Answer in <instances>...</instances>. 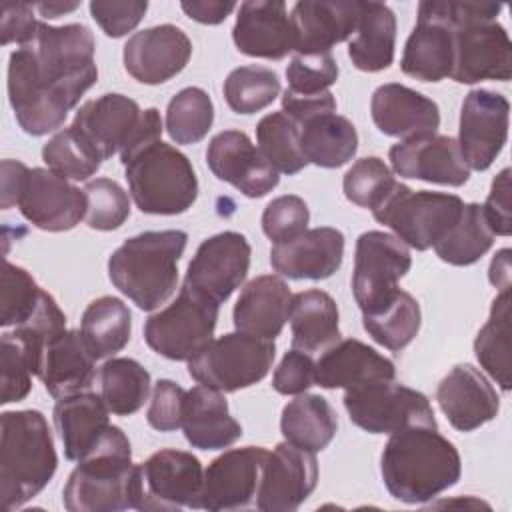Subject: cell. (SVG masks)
<instances>
[{"label":"cell","instance_id":"cell-44","mask_svg":"<svg viewBox=\"0 0 512 512\" xmlns=\"http://www.w3.org/2000/svg\"><path fill=\"white\" fill-rule=\"evenodd\" d=\"M224 100L236 114H256L280 94V78L272 68L248 64L234 68L224 80Z\"/></svg>","mask_w":512,"mask_h":512},{"label":"cell","instance_id":"cell-5","mask_svg":"<svg viewBox=\"0 0 512 512\" xmlns=\"http://www.w3.org/2000/svg\"><path fill=\"white\" fill-rule=\"evenodd\" d=\"M132 448L118 426H110L104 440L70 472L62 504L70 512H118L134 508Z\"/></svg>","mask_w":512,"mask_h":512},{"label":"cell","instance_id":"cell-3","mask_svg":"<svg viewBox=\"0 0 512 512\" xmlns=\"http://www.w3.org/2000/svg\"><path fill=\"white\" fill-rule=\"evenodd\" d=\"M0 430V498L6 510H16L52 480L58 456L48 422L38 410L2 412Z\"/></svg>","mask_w":512,"mask_h":512},{"label":"cell","instance_id":"cell-16","mask_svg":"<svg viewBox=\"0 0 512 512\" xmlns=\"http://www.w3.org/2000/svg\"><path fill=\"white\" fill-rule=\"evenodd\" d=\"M512 76V42L498 20L470 22L454 28V62L450 78L458 84L480 80L506 82Z\"/></svg>","mask_w":512,"mask_h":512},{"label":"cell","instance_id":"cell-59","mask_svg":"<svg viewBox=\"0 0 512 512\" xmlns=\"http://www.w3.org/2000/svg\"><path fill=\"white\" fill-rule=\"evenodd\" d=\"M282 112L302 126L304 122L322 116V114H332L336 112V98L332 92H322V94H296L292 90H284L282 94Z\"/></svg>","mask_w":512,"mask_h":512},{"label":"cell","instance_id":"cell-42","mask_svg":"<svg viewBox=\"0 0 512 512\" xmlns=\"http://www.w3.org/2000/svg\"><path fill=\"white\" fill-rule=\"evenodd\" d=\"M422 322L420 304L404 290L396 298L372 314H362V326L380 346L398 352L406 348L418 334Z\"/></svg>","mask_w":512,"mask_h":512},{"label":"cell","instance_id":"cell-19","mask_svg":"<svg viewBox=\"0 0 512 512\" xmlns=\"http://www.w3.org/2000/svg\"><path fill=\"white\" fill-rule=\"evenodd\" d=\"M206 164L218 180L248 198H262L280 182L278 170L240 130L218 132L206 148Z\"/></svg>","mask_w":512,"mask_h":512},{"label":"cell","instance_id":"cell-61","mask_svg":"<svg viewBox=\"0 0 512 512\" xmlns=\"http://www.w3.org/2000/svg\"><path fill=\"white\" fill-rule=\"evenodd\" d=\"M184 14L200 24H220L224 22L232 10H236V2H218V0H184L180 2Z\"/></svg>","mask_w":512,"mask_h":512},{"label":"cell","instance_id":"cell-60","mask_svg":"<svg viewBox=\"0 0 512 512\" xmlns=\"http://www.w3.org/2000/svg\"><path fill=\"white\" fill-rule=\"evenodd\" d=\"M162 136V118L160 112L156 108H146L142 110V118L136 126V130L132 132L128 144L122 148L120 152V160L122 164H126L130 158H134L140 150H144L146 146L158 142Z\"/></svg>","mask_w":512,"mask_h":512},{"label":"cell","instance_id":"cell-39","mask_svg":"<svg viewBox=\"0 0 512 512\" xmlns=\"http://www.w3.org/2000/svg\"><path fill=\"white\" fill-rule=\"evenodd\" d=\"M510 288L500 290L492 300L490 316L478 330L474 340V354L480 366L496 380V384L508 392L512 388L510 366Z\"/></svg>","mask_w":512,"mask_h":512},{"label":"cell","instance_id":"cell-45","mask_svg":"<svg viewBox=\"0 0 512 512\" xmlns=\"http://www.w3.org/2000/svg\"><path fill=\"white\" fill-rule=\"evenodd\" d=\"M214 122V104L198 86L182 88L166 108V132L176 144L200 142Z\"/></svg>","mask_w":512,"mask_h":512},{"label":"cell","instance_id":"cell-46","mask_svg":"<svg viewBox=\"0 0 512 512\" xmlns=\"http://www.w3.org/2000/svg\"><path fill=\"white\" fill-rule=\"evenodd\" d=\"M64 332H66V314L60 310L52 294L42 290L34 312L20 326H14V332L10 334L20 342V346L24 348L30 360L32 374L38 376L44 350Z\"/></svg>","mask_w":512,"mask_h":512},{"label":"cell","instance_id":"cell-57","mask_svg":"<svg viewBox=\"0 0 512 512\" xmlns=\"http://www.w3.org/2000/svg\"><path fill=\"white\" fill-rule=\"evenodd\" d=\"M34 6L32 4H14L6 2L2 4V16H0V34H2V44H18L26 46L36 38L40 22L34 16Z\"/></svg>","mask_w":512,"mask_h":512},{"label":"cell","instance_id":"cell-25","mask_svg":"<svg viewBox=\"0 0 512 512\" xmlns=\"http://www.w3.org/2000/svg\"><path fill=\"white\" fill-rule=\"evenodd\" d=\"M232 40L246 56L282 60L294 52V28L286 4L280 0L242 2Z\"/></svg>","mask_w":512,"mask_h":512},{"label":"cell","instance_id":"cell-38","mask_svg":"<svg viewBox=\"0 0 512 512\" xmlns=\"http://www.w3.org/2000/svg\"><path fill=\"white\" fill-rule=\"evenodd\" d=\"M80 334L96 360L110 358L130 342L132 314L120 298L100 296L84 308Z\"/></svg>","mask_w":512,"mask_h":512},{"label":"cell","instance_id":"cell-26","mask_svg":"<svg viewBox=\"0 0 512 512\" xmlns=\"http://www.w3.org/2000/svg\"><path fill=\"white\" fill-rule=\"evenodd\" d=\"M362 2L304 0L290 12L296 54L330 52L334 44L348 40L358 26Z\"/></svg>","mask_w":512,"mask_h":512},{"label":"cell","instance_id":"cell-30","mask_svg":"<svg viewBox=\"0 0 512 512\" xmlns=\"http://www.w3.org/2000/svg\"><path fill=\"white\" fill-rule=\"evenodd\" d=\"M290 302V288L280 276H256L242 288L234 304V326L240 332L274 340L288 320Z\"/></svg>","mask_w":512,"mask_h":512},{"label":"cell","instance_id":"cell-34","mask_svg":"<svg viewBox=\"0 0 512 512\" xmlns=\"http://www.w3.org/2000/svg\"><path fill=\"white\" fill-rule=\"evenodd\" d=\"M288 320L292 330V348L308 354L326 350L342 336L338 328V306L324 290L312 288L292 294Z\"/></svg>","mask_w":512,"mask_h":512},{"label":"cell","instance_id":"cell-17","mask_svg":"<svg viewBox=\"0 0 512 512\" xmlns=\"http://www.w3.org/2000/svg\"><path fill=\"white\" fill-rule=\"evenodd\" d=\"M16 206L32 226L66 232L86 216V194L50 168H28Z\"/></svg>","mask_w":512,"mask_h":512},{"label":"cell","instance_id":"cell-53","mask_svg":"<svg viewBox=\"0 0 512 512\" xmlns=\"http://www.w3.org/2000/svg\"><path fill=\"white\" fill-rule=\"evenodd\" d=\"M2 404L20 402L32 390V366L20 346V342L10 334H2Z\"/></svg>","mask_w":512,"mask_h":512},{"label":"cell","instance_id":"cell-7","mask_svg":"<svg viewBox=\"0 0 512 512\" xmlns=\"http://www.w3.org/2000/svg\"><path fill=\"white\" fill-rule=\"evenodd\" d=\"M462 198L446 192H414L396 180L386 198L372 210L374 220L394 230L406 246L416 250L432 248L458 220Z\"/></svg>","mask_w":512,"mask_h":512},{"label":"cell","instance_id":"cell-51","mask_svg":"<svg viewBox=\"0 0 512 512\" xmlns=\"http://www.w3.org/2000/svg\"><path fill=\"white\" fill-rule=\"evenodd\" d=\"M288 90L296 94H322L338 80V64L332 52L294 54L286 66Z\"/></svg>","mask_w":512,"mask_h":512},{"label":"cell","instance_id":"cell-37","mask_svg":"<svg viewBox=\"0 0 512 512\" xmlns=\"http://www.w3.org/2000/svg\"><path fill=\"white\" fill-rule=\"evenodd\" d=\"M300 128V150L308 164L320 168H340L358 150L354 124L332 112L304 122Z\"/></svg>","mask_w":512,"mask_h":512},{"label":"cell","instance_id":"cell-6","mask_svg":"<svg viewBox=\"0 0 512 512\" xmlns=\"http://www.w3.org/2000/svg\"><path fill=\"white\" fill-rule=\"evenodd\" d=\"M124 178L136 208L144 214H182L198 198V178L192 162L162 140L130 158L124 164Z\"/></svg>","mask_w":512,"mask_h":512},{"label":"cell","instance_id":"cell-28","mask_svg":"<svg viewBox=\"0 0 512 512\" xmlns=\"http://www.w3.org/2000/svg\"><path fill=\"white\" fill-rule=\"evenodd\" d=\"M394 378V362L356 338H340L328 346L314 368V382L328 390H350Z\"/></svg>","mask_w":512,"mask_h":512},{"label":"cell","instance_id":"cell-33","mask_svg":"<svg viewBox=\"0 0 512 512\" xmlns=\"http://www.w3.org/2000/svg\"><path fill=\"white\" fill-rule=\"evenodd\" d=\"M94 356L88 352L80 330H66L42 354L38 378L52 398L70 396L90 388Z\"/></svg>","mask_w":512,"mask_h":512},{"label":"cell","instance_id":"cell-41","mask_svg":"<svg viewBox=\"0 0 512 512\" xmlns=\"http://www.w3.org/2000/svg\"><path fill=\"white\" fill-rule=\"evenodd\" d=\"M100 396L116 416L138 412L150 396V372L132 358H110L98 370Z\"/></svg>","mask_w":512,"mask_h":512},{"label":"cell","instance_id":"cell-54","mask_svg":"<svg viewBox=\"0 0 512 512\" xmlns=\"http://www.w3.org/2000/svg\"><path fill=\"white\" fill-rule=\"evenodd\" d=\"M90 16L108 38H122L132 32L148 10L142 0H92L88 4Z\"/></svg>","mask_w":512,"mask_h":512},{"label":"cell","instance_id":"cell-55","mask_svg":"<svg viewBox=\"0 0 512 512\" xmlns=\"http://www.w3.org/2000/svg\"><path fill=\"white\" fill-rule=\"evenodd\" d=\"M186 390L174 380H158L152 390L150 406L146 412V420L154 430L172 432L182 428V412H184Z\"/></svg>","mask_w":512,"mask_h":512},{"label":"cell","instance_id":"cell-40","mask_svg":"<svg viewBox=\"0 0 512 512\" xmlns=\"http://www.w3.org/2000/svg\"><path fill=\"white\" fill-rule=\"evenodd\" d=\"M494 244V232L488 226L482 204L468 202L454 226L432 246L442 262L452 266H470L478 262Z\"/></svg>","mask_w":512,"mask_h":512},{"label":"cell","instance_id":"cell-22","mask_svg":"<svg viewBox=\"0 0 512 512\" xmlns=\"http://www.w3.org/2000/svg\"><path fill=\"white\" fill-rule=\"evenodd\" d=\"M140 118L142 110L136 100L108 92L84 102L74 116L72 128L102 160H108L122 152Z\"/></svg>","mask_w":512,"mask_h":512},{"label":"cell","instance_id":"cell-31","mask_svg":"<svg viewBox=\"0 0 512 512\" xmlns=\"http://www.w3.org/2000/svg\"><path fill=\"white\" fill-rule=\"evenodd\" d=\"M182 430L188 444L198 450H222L242 436V426L230 414L222 392L202 384L186 390Z\"/></svg>","mask_w":512,"mask_h":512},{"label":"cell","instance_id":"cell-9","mask_svg":"<svg viewBox=\"0 0 512 512\" xmlns=\"http://www.w3.org/2000/svg\"><path fill=\"white\" fill-rule=\"evenodd\" d=\"M218 310L220 304L182 286L172 304L146 320L144 340L156 354L188 362L212 342Z\"/></svg>","mask_w":512,"mask_h":512},{"label":"cell","instance_id":"cell-21","mask_svg":"<svg viewBox=\"0 0 512 512\" xmlns=\"http://www.w3.org/2000/svg\"><path fill=\"white\" fill-rule=\"evenodd\" d=\"M392 170L402 178L424 180L442 186H464L470 178L456 138L430 134L396 142L388 150Z\"/></svg>","mask_w":512,"mask_h":512},{"label":"cell","instance_id":"cell-4","mask_svg":"<svg viewBox=\"0 0 512 512\" xmlns=\"http://www.w3.org/2000/svg\"><path fill=\"white\" fill-rule=\"evenodd\" d=\"M186 242L182 230H146L124 240L108 258L110 282L140 310H156L176 290Z\"/></svg>","mask_w":512,"mask_h":512},{"label":"cell","instance_id":"cell-35","mask_svg":"<svg viewBox=\"0 0 512 512\" xmlns=\"http://www.w3.org/2000/svg\"><path fill=\"white\" fill-rule=\"evenodd\" d=\"M396 48V16L380 2H362L360 18L352 40L348 42V56L362 72H380L394 62Z\"/></svg>","mask_w":512,"mask_h":512},{"label":"cell","instance_id":"cell-43","mask_svg":"<svg viewBox=\"0 0 512 512\" xmlns=\"http://www.w3.org/2000/svg\"><path fill=\"white\" fill-rule=\"evenodd\" d=\"M256 142L262 156L282 174H298L308 164L300 150V128L282 110L258 122Z\"/></svg>","mask_w":512,"mask_h":512},{"label":"cell","instance_id":"cell-49","mask_svg":"<svg viewBox=\"0 0 512 512\" xmlns=\"http://www.w3.org/2000/svg\"><path fill=\"white\" fill-rule=\"evenodd\" d=\"M86 224L92 230L110 232L120 228L130 216V200L124 188L110 178H94L84 186Z\"/></svg>","mask_w":512,"mask_h":512},{"label":"cell","instance_id":"cell-13","mask_svg":"<svg viewBox=\"0 0 512 512\" xmlns=\"http://www.w3.org/2000/svg\"><path fill=\"white\" fill-rule=\"evenodd\" d=\"M250 242L244 234L226 230L206 238L192 256L184 286L222 304L246 280L250 268Z\"/></svg>","mask_w":512,"mask_h":512},{"label":"cell","instance_id":"cell-24","mask_svg":"<svg viewBox=\"0 0 512 512\" xmlns=\"http://www.w3.org/2000/svg\"><path fill=\"white\" fill-rule=\"evenodd\" d=\"M344 258V234L338 228L320 226L298 234L292 240L274 244L270 250L272 268L290 280L330 278Z\"/></svg>","mask_w":512,"mask_h":512},{"label":"cell","instance_id":"cell-32","mask_svg":"<svg viewBox=\"0 0 512 512\" xmlns=\"http://www.w3.org/2000/svg\"><path fill=\"white\" fill-rule=\"evenodd\" d=\"M454 62V28L446 22L418 12L414 30L410 32L400 68L406 76L422 82H440L450 78Z\"/></svg>","mask_w":512,"mask_h":512},{"label":"cell","instance_id":"cell-29","mask_svg":"<svg viewBox=\"0 0 512 512\" xmlns=\"http://www.w3.org/2000/svg\"><path fill=\"white\" fill-rule=\"evenodd\" d=\"M108 414L110 410L96 392L84 390L56 400L54 424L68 460L80 462L96 450L112 426Z\"/></svg>","mask_w":512,"mask_h":512},{"label":"cell","instance_id":"cell-64","mask_svg":"<svg viewBox=\"0 0 512 512\" xmlns=\"http://www.w3.org/2000/svg\"><path fill=\"white\" fill-rule=\"evenodd\" d=\"M80 4L78 2H74V4H62V2H40V4H34V8L40 12V16H44V18H58V16H62V14H66V12H72V10H76Z\"/></svg>","mask_w":512,"mask_h":512},{"label":"cell","instance_id":"cell-8","mask_svg":"<svg viewBox=\"0 0 512 512\" xmlns=\"http://www.w3.org/2000/svg\"><path fill=\"white\" fill-rule=\"evenodd\" d=\"M276 358L274 340L228 332L188 360V374L202 386L236 392L264 380Z\"/></svg>","mask_w":512,"mask_h":512},{"label":"cell","instance_id":"cell-63","mask_svg":"<svg viewBox=\"0 0 512 512\" xmlns=\"http://www.w3.org/2000/svg\"><path fill=\"white\" fill-rule=\"evenodd\" d=\"M488 278L498 290L510 288V248H502L494 254V258L490 262Z\"/></svg>","mask_w":512,"mask_h":512},{"label":"cell","instance_id":"cell-50","mask_svg":"<svg viewBox=\"0 0 512 512\" xmlns=\"http://www.w3.org/2000/svg\"><path fill=\"white\" fill-rule=\"evenodd\" d=\"M42 288L22 266L4 260L2 268V312L0 326H20L38 306Z\"/></svg>","mask_w":512,"mask_h":512},{"label":"cell","instance_id":"cell-47","mask_svg":"<svg viewBox=\"0 0 512 512\" xmlns=\"http://www.w3.org/2000/svg\"><path fill=\"white\" fill-rule=\"evenodd\" d=\"M42 160L46 166L66 180H88L94 176L100 166L102 158L80 138V134L68 126L58 130L42 148Z\"/></svg>","mask_w":512,"mask_h":512},{"label":"cell","instance_id":"cell-12","mask_svg":"<svg viewBox=\"0 0 512 512\" xmlns=\"http://www.w3.org/2000/svg\"><path fill=\"white\" fill-rule=\"evenodd\" d=\"M204 470L192 452L162 448L136 464L134 508L180 510L198 508Z\"/></svg>","mask_w":512,"mask_h":512},{"label":"cell","instance_id":"cell-20","mask_svg":"<svg viewBox=\"0 0 512 512\" xmlns=\"http://www.w3.org/2000/svg\"><path fill=\"white\" fill-rule=\"evenodd\" d=\"M192 56V42L174 24L140 30L124 44L126 72L142 84H162L180 74Z\"/></svg>","mask_w":512,"mask_h":512},{"label":"cell","instance_id":"cell-62","mask_svg":"<svg viewBox=\"0 0 512 512\" xmlns=\"http://www.w3.org/2000/svg\"><path fill=\"white\" fill-rule=\"evenodd\" d=\"M26 172H28L26 164L10 158L2 160V208L4 210L16 206Z\"/></svg>","mask_w":512,"mask_h":512},{"label":"cell","instance_id":"cell-23","mask_svg":"<svg viewBox=\"0 0 512 512\" xmlns=\"http://www.w3.org/2000/svg\"><path fill=\"white\" fill-rule=\"evenodd\" d=\"M436 400L452 428L472 432L494 420L500 398L488 378L472 364L454 366L438 384Z\"/></svg>","mask_w":512,"mask_h":512},{"label":"cell","instance_id":"cell-2","mask_svg":"<svg viewBox=\"0 0 512 512\" xmlns=\"http://www.w3.org/2000/svg\"><path fill=\"white\" fill-rule=\"evenodd\" d=\"M380 474L392 498L424 504L460 480L462 462L456 446L438 428L410 426L390 434Z\"/></svg>","mask_w":512,"mask_h":512},{"label":"cell","instance_id":"cell-27","mask_svg":"<svg viewBox=\"0 0 512 512\" xmlns=\"http://www.w3.org/2000/svg\"><path fill=\"white\" fill-rule=\"evenodd\" d=\"M370 114L382 134L400 140L436 134L440 126L438 104L398 82H388L374 90Z\"/></svg>","mask_w":512,"mask_h":512},{"label":"cell","instance_id":"cell-52","mask_svg":"<svg viewBox=\"0 0 512 512\" xmlns=\"http://www.w3.org/2000/svg\"><path fill=\"white\" fill-rule=\"evenodd\" d=\"M308 222V204L296 194H284L274 198L262 212V230L274 244L296 238L306 230Z\"/></svg>","mask_w":512,"mask_h":512},{"label":"cell","instance_id":"cell-36","mask_svg":"<svg viewBox=\"0 0 512 512\" xmlns=\"http://www.w3.org/2000/svg\"><path fill=\"white\" fill-rule=\"evenodd\" d=\"M280 430L286 442L308 452H320L336 436L338 418L324 396L298 394L284 406Z\"/></svg>","mask_w":512,"mask_h":512},{"label":"cell","instance_id":"cell-1","mask_svg":"<svg viewBox=\"0 0 512 512\" xmlns=\"http://www.w3.org/2000/svg\"><path fill=\"white\" fill-rule=\"evenodd\" d=\"M94 36L84 24L40 22L36 38L8 58V100L30 136L58 130L98 80Z\"/></svg>","mask_w":512,"mask_h":512},{"label":"cell","instance_id":"cell-56","mask_svg":"<svg viewBox=\"0 0 512 512\" xmlns=\"http://www.w3.org/2000/svg\"><path fill=\"white\" fill-rule=\"evenodd\" d=\"M314 368L316 362L308 352L292 348L282 356L280 364L276 366L272 376V388L284 396L304 394L310 386L316 384Z\"/></svg>","mask_w":512,"mask_h":512},{"label":"cell","instance_id":"cell-10","mask_svg":"<svg viewBox=\"0 0 512 512\" xmlns=\"http://www.w3.org/2000/svg\"><path fill=\"white\" fill-rule=\"evenodd\" d=\"M412 266L408 246L394 234L368 230L358 236L352 270V294L362 314L390 304L400 292L398 280Z\"/></svg>","mask_w":512,"mask_h":512},{"label":"cell","instance_id":"cell-18","mask_svg":"<svg viewBox=\"0 0 512 512\" xmlns=\"http://www.w3.org/2000/svg\"><path fill=\"white\" fill-rule=\"evenodd\" d=\"M316 482L318 462L314 452L280 442L264 460L256 508L262 512H294L314 492Z\"/></svg>","mask_w":512,"mask_h":512},{"label":"cell","instance_id":"cell-58","mask_svg":"<svg viewBox=\"0 0 512 512\" xmlns=\"http://www.w3.org/2000/svg\"><path fill=\"white\" fill-rule=\"evenodd\" d=\"M488 226L494 236H510L512 232V208H510V168L500 170L492 180L486 202L482 204Z\"/></svg>","mask_w":512,"mask_h":512},{"label":"cell","instance_id":"cell-48","mask_svg":"<svg viewBox=\"0 0 512 512\" xmlns=\"http://www.w3.org/2000/svg\"><path fill=\"white\" fill-rule=\"evenodd\" d=\"M396 184L392 170L378 156H366L356 160L342 180L344 196L360 206L374 210Z\"/></svg>","mask_w":512,"mask_h":512},{"label":"cell","instance_id":"cell-14","mask_svg":"<svg viewBox=\"0 0 512 512\" xmlns=\"http://www.w3.org/2000/svg\"><path fill=\"white\" fill-rule=\"evenodd\" d=\"M266 456L268 450L264 446H244L214 458L204 470L198 508L228 512L256 506Z\"/></svg>","mask_w":512,"mask_h":512},{"label":"cell","instance_id":"cell-11","mask_svg":"<svg viewBox=\"0 0 512 512\" xmlns=\"http://www.w3.org/2000/svg\"><path fill=\"white\" fill-rule=\"evenodd\" d=\"M344 408L350 422L370 434H392L410 426L438 428L430 400L394 380L346 390Z\"/></svg>","mask_w":512,"mask_h":512},{"label":"cell","instance_id":"cell-15","mask_svg":"<svg viewBox=\"0 0 512 512\" xmlns=\"http://www.w3.org/2000/svg\"><path fill=\"white\" fill-rule=\"evenodd\" d=\"M510 102L504 94L474 88L460 108L458 146L470 170H486L502 152L508 138Z\"/></svg>","mask_w":512,"mask_h":512}]
</instances>
